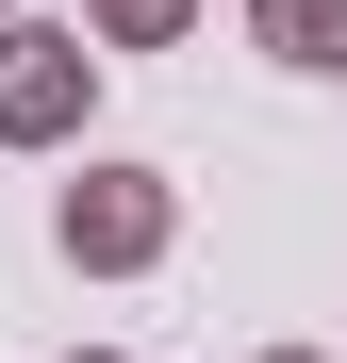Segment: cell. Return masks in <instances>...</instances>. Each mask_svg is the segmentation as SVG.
Instances as JSON below:
<instances>
[{
    "mask_svg": "<svg viewBox=\"0 0 347 363\" xmlns=\"http://www.w3.org/2000/svg\"><path fill=\"white\" fill-rule=\"evenodd\" d=\"M265 33L298 50V67H331V33H347V0H265Z\"/></svg>",
    "mask_w": 347,
    "mask_h": 363,
    "instance_id": "6da1fadb",
    "label": "cell"
}]
</instances>
